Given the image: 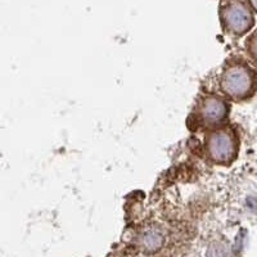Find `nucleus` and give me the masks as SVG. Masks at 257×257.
Returning <instances> with one entry per match:
<instances>
[{"mask_svg":"<svg viewBox=\"0 0 257 257\" xmlns=\"http://www.w3.org/2000/svg\"><path fill=\"white\" fill-rule=\"evenodd\" d=\"M221 88L233 99H247L256 88L254 71L242 62L229 64L222 72Z\"/></svg>","mask_w":257,"mask_h":257,"instance_id":"nucleus-1","label":"nucleus"},{"mask_svg":"<svg viewBox=\"0 0 257 257\" xmlns=\"http://www.w3.org/2000/svg\"><path fill=\"white\" fill-rule=\"evenodd\" d=\"M206 151L213 162L230 164L238 156L237 134L229 128H220L211 133L206 142Z\"/></svg>","mask_w":257,"mask_h":257,"instance_id":"nucleus-2","label":"nucleus"},{"mask_svg":"<svg viewBox=\"0 0 257 257\" xmlns=\"http://www.w3.org/2000/svg\"><path fill=\"white\" fill-rule=\"evenodd\" d=\"M221 20L225 29L235 35L245 34L253 26V16L251 11L239 2H233L222 7Z\"/></svg>","mask_w":257,"mask_h":257,"instance_id":"nucleus-3","label":"nucleus"},{"mask_svg":"<svg viewBox=\"0 0 257 257\" xmlns=\"http://www.w3.org/2000/svg\"><path fill=\"white\" fill-rule=\"evenodd\" d=\"M229 104L219 96H208L201 104L199 116L207 125H219L228 117Z\"/></svg>","mask_w":257,"mask_h":257,"instance_id":"nucleus-4","label":"nucleus"},{"mask_svg":"<svg viewBox=\"0 0 257 257\" xmlns=\"http://www.w3.org/2000/svg\"><path fill=\"white\" fill-rule=\"evenodd\" d=\"M164 234L157 229H148L138 238V244L142 251L146 253H155V252L160 251L161 247L164 245Z\"/></svg>","mask_w":257,"mask_h":257,"instance_id":"nucleus-5","label":"nucleus"},{"mask_svg":"<svg viewBox=\"0 0 257 257\" xmlns=\"http://www.w3.org/2000/svg\"><path fill=\"white\" fill-rule=\"evenodd\" d=\"M251 3H252V6H256V3H254V0H251Z\"/></svg>","mask_w":257,"mask_h":257,"instance_id":"nucleus-6","label":"nucleus"}]
</instances>
